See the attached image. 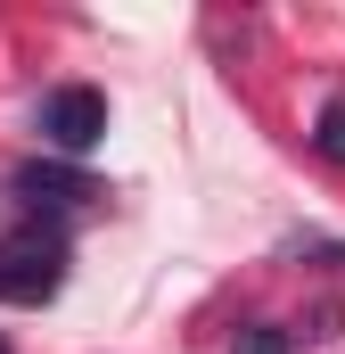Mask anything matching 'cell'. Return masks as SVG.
<instances>
[{
	"label": "cell",
	"instance_id": "cell-3",
	"mask_svg": "<svg viewBox=\"0 0 345 354\" xmlns=\"http://www.w3.org/2000/svg\"><path fill=\"white\" fill-rule=\"evenodd\" d=\"M8 189H17L25 206H90V198H107V181L75 174L66 157H25V165L8 174Z\"/></svg>",
	"mask_w": 345,
	"mask_h": 354
},
{
	"label": "cell",
	"instance_id": "cell-1",
	"mask_svg": "<svg viewBox=\"0 0 345 354\" xmlns=\"http://www.w3.org/2000/svg\"><path fill=\"white\" fill-rule=\"evenodd\" d=\"M66 288V231H8L0 239V305H50Z\"/></svg>",
	"mask_w": 345,
	"mask_h": 354
},
{
	"label": "cell",
	"instance_id": "cell-6",
	"mask_svg": "<svg viewBox=\"0 0 345 354\" xmlns=\"http://www.w3.org/2000/svg\"><path fill=\"white\" fill-rule=\"evenodd\" d=\"M0 354H8V338H0Z\"/></svg>",
	"mask_w": 345,
	"mask_h": 354
},
{
	"label": "cell",
	"instance_id": "cell-2",
	"mask_svg": "<svg viewBox=\"0 0 345 354\" xmlns=\"http://www.w3.org/2000/svg\"><path fill=\"white\" fill-rule=\"evenodd\" d=\"M33 132L50 140V157H90V149L107 140V91H90V83H58V91H41Z\"/></svg>",
	"mask_w": 345,
	"mask_h": 354
},
{
	"label": "cell",
	"instance_id": "cell-5",
	"mask_svg": "<svg viewBox=\"0 0 345 354\" xmlns=\"http://www.w3.org/2000/svg\"><path fill=\"white\" fill-rule=\"evenodd\" d=\"M230 354H288V330L255 322V330H239V346H230Z\"/></svg>",
	"mask_w": 345,
	"mask_h": 354
},
{
	"label": "cell",
	"instance_id": "cell-4",
	"mask_svg": "<svg viewBox=\"0 0 345 354\" xmlns=\"http://www.w3.org/2000/svg\"><path fill=\"white\" fill-rule=\"evenodd\" d=\"M313 149H321L329 165H345V91H329V99H321V124H313Z\"/></svg>",
	"mask_w": 345,
	"mask_h": 354
}]
</instances>
